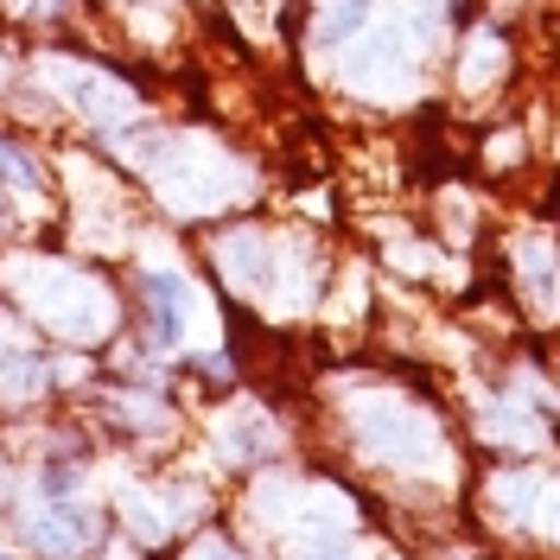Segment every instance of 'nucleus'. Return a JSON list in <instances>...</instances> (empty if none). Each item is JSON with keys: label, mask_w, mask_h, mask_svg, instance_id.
<instances>
[{"label": "nucleus", "mask_w": 560, "mask_h": 560, "mask_svg": "<svg viewBox=\"0 0 560 560\" xmlns=\"http://www.w3.org/2000/svg\"><path fill=\"white\" fill-rule=\"evenodd\" d=\"M555 275H560L555 255L528 243V248H523V280H528V293H535V300H555Z\"/></svg>", "instance_id": "obj_8"}, {"label": "nucleus", "mask_w": 560, "mask_h": 560, "mask_svg": "<svg viewBox=\"0 0 560 560\" xmlns=\"http://www.w3.org/2000/svg\"><path fill=\"white\" fill-rule=\"evenodd\" d=\"M13 293L33 306L45 325H58L65 338H103L115 325V300L103 293V280H90L83 268L65 261H33V268H13Z\"/></svg>", "instance_id": "obj_1"}, {"label": "nucleus", "mask_w": 560, "mask_h": 560, "mask_svg": "<svg viewBox=\"0 0 560 560\" xmlns=\"http://www.w3.org/2000/svg\"><path fill=\"white\" fill-rule=\"evenodd\" d=\"M38 555H83L90 548V510H77V503H51V510H38L33 523H26Z\"/></svg>", "instance_id": "obj_5"}, {"label": "nucleus", "mask_w": 560, "mask_h": 560, "mask_svg": "<svg viewBox=\"0 0 560 560\" xmlns=\"http://www.w3.org/2000/svg\"><path fill=\"white\" fill-rule=\"evenodd\" d=\"M0 173L13 178V185H26V191H38V173H33V160H26L20 147H7V140H0Z\"/></svg>", "instance_id": "obj_9"}, {"label": "nucleus", "mask_w": 560, "mask_h": 560, "mask_svg": "<svg viewBox=\"0 0 560 560\" xmlns=\"http://www.w3.org/2000/svg\"><path fill=\"white\" fill-rule=\"evenodd\" d=\"M293 560H357V555L338 548V541H306V548H293Z\"/></svg>", "instance_id": "obj_10"}, {"label": "nucleus", "mask_w": 560, "mask_h": 560, "mask_svg": "<svg viewBox=\"0 0 560 560\" xmlns=\"http://www.w3.org/2000/svg\"><path fill=\"white\" fill-rule=\"evenodd\" d=\"M191 560H236V548H230V541H198Z\"/></svg>", "instance_id": "obj_11"}, {"label": "nucleus", "mask_w": 560, "mask_h": 560, "mask_svg": "<svg viewBox=\"0 0 560 560\" xmlns=\"http://www.w3.org/2000/svg\"><path fill=\"white\" fill-rule=\"evenodd\" d=\"M166 153H173V166L160 160L153 173H160V191L173 198L178 210H210L230 198V185H236V173L223 166V153H205V147H185V140H160Z\"/></svg>", "instance_id": "obj_2"}, {"label": "nucleus", "mask_w": 560, "mask_h": 560, "mask_svg": "<svg viewBox=\"0 0 560 560\" xmlns=\"http://www.w3.org/2000/svg\"><path fill=\"white\" fill-rule=\"evenodd\" d=\"M363 20H370V0H318V38H338L345 45Z\"/></svg>", "instance_id": "obj_7"}, {"label": "nucleus", "mask_w": 560, "mask_h": 560, "mask_svg": "<svg viewBox=\"0 0 560 560\" xmlns=\"http://www.w3.org/2000/svg\"><path fill=\"white\" fill-rule=\"evenodd\" d=\"M147 300H153V331H160L166 345H178V338L191 331V318H198V293L178 275H147Z\"/></svg>", "instance_id": "obj_6"}, {"label": "nucleus", "mask_w": 560, "mask_h": 560, "mask_svg": "<svg viewBox=\"0 0 560 560\" xmlns=\"http://www.w3.org/2000/svg\"><path fill=\"white\" fill-rule=\"evenodd\" d=\"M51 77H58V90H70V96L83 103V115H96V121H115V115H128V108H135V96H128L115 77H103V70L51 65Z\"/></svg>", "instance_id": "obj_4"}, {"label": "nucleus", "mask_w": 560, "mask_h": 560, "mask_svg": "<svg viewBox=\"0 0 560 560\" xmlns=\"http://www.w3.org/2000/svg\"><path fill=\"white\" fill-rule=\"evenodd\" d=\"M357 433H363L370 458H383V465H420V458H433V427L415 408H401V401H363L357 408Z\"/></svg>", "instance_id": "obj_3"}]
</instances>
